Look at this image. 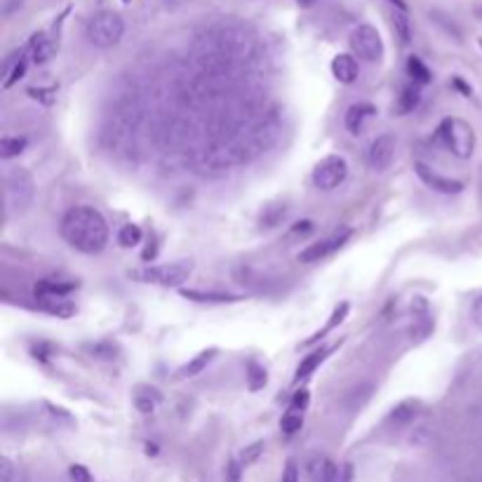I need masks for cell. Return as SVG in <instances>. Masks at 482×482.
Instances as JSON below:
<instances>
[{"instance_id":"6da1fadb","label":"cell","mask_w":482,"mask_h":482,"mask_svg":"<svg viewBox=\"0 0 482 482\" xmlns=\"http://www.w3.org/2000/svg\"><path fill=\"white\" fill-rule=\"evenodd\" d=\"M61 235L82 254H99L108 242V224L94 207H73L61 219Z\"/></svg>"},{"instance_id":"7a4b0ae2","label":"cell","mask_w":482,"mask_h":482,"mask_svg":"<svg viewBox=\"0 0 482 482\" xmlns=\"http://www.w3.org/2000/svg\"><path fill=\"white\" fill-rule=\"evenodd\" d=\"M438 139L447 151H452L456 158L468 160L475 151V132L473 127L461 118H445L438 125Z\"/></svg>"},{"instance_id":"3957f363","label":"cell","mask_w":482,"mask_h":482,"mask_svg":"<svg viewBox=\"0 0 482 482\" xmlns=\"http://www.w3.org/2000/svg\"><path fill=\"white\" fill-rule=\"evenodd\" d=\"M125 34V22L118 12H99L89 19L87 24V41L94 45V48H113V45L120 43V38Z\"/></svg>"},{"instance_id":"277c9868","label":"cell","mask_w":482,"mask_h":482,"mask_svg":"<svg viewBox=\"0 0 482 482\" xmlns=\"http://www.w3.org/2000/svg\"><path fill=\"white\" fill-rule=\"evenodd\" d=\"M193 263L191 261H175V263H163V266H149L132 271L130 275L141 282H151V285H163V287H179L191 278Z\"/></svg>"},{"instance_id":"5b68a950","label":"cell","mask_w":482,"mask_h":482,"mask_svg":"<svg viewBox=\"0 0 482 482\" xmlns=\"http://www.w3.org/2000/svg\"><path fill=\"white\" fill-rule=\"evenodd\" d=\"M36 193V184L34 177L29 175L24 167H12L5 177V198H8V205L19 212L29 210L31 200H34Z\"/></svg>"},{"instance_id":"8992f818","label":"cell","mask_w":482,"mask_h":482,"mask_svg":"<svg viewBox=\"0 0 482 482\" xmlns=\"http://www.w3.org/2000/svg\"><path fill=\"white\" fill-rule=\"evenodd\" d=\"M349 43H351L353 54H358V59L370 61V64L381 61L384 41L374 27H370V24H360L358 29H353Z\"/></svg>"},{"instance_id":"52a82bcc","label":"cell","mask_w":482,"mask_h":482,"mask_svg":"<svg viewBox=\"0 0 482 482\" xmlns=\"http://www.w3.org/2000/svg\"><path fill=\"white\" fill-rule=\"evenodd\" d=\"M346 177H349V163L342 156H327L313 170V184L320 191L339 189L346 182Z\"/></svg>"},{"instance_id":"ba28073f","label":"cell","mask_w":482,"mask_h":482,"mask_svg":"<svg viewBox=\"0 0 482 482\" xmlns=\"http://www.w3.org/2000/svg\"><path fill=\"white\" fill-rule=\"evenodd\" d=\"M349 238H351V228L334 231L330 238H325V240H320V242H313V245H308L306 249H301L299 261L301 263H313V261L325 259V256H330L332 252H337V249L342 247Z\"/></svg>"},{"instance_id":"9c48e42d","label":"cell","mask_w":482,"mask_h":482,"mask_svg":"<svg viewBox=\"0 0 482 482\" xmlns=\"http://www.w3.org/2000/svg\"><path fill=\"white\" fill-rule=\"evenodd\" d=\"M395 156V139L390 134H379L367 149V163L374 170H386Z\"/></svg>"},{"instance_id":"30bf717a","label":"cell","mask_w":482,"mask_h":482,"mask_svg":"<svg viewBox=\"0 0 482 482\" xmlns=\"http://www.w3.org/2000/svg\"><path fill=\"white\" fill-rule=\"evenodd\" d=\"M414 170H416V175H419V179H421L423 184L430 186V189L438 191V193H447V196H452V193H461V191H464V184H461V182H456V179H449V177H442V175H438V172L433 170V167H428V165H423V163H416Z\"/></svg>"},{"instance_id":"8fae6325","label":"cell","mask_w":482,"mask_h":482,"mask_svg":"<svg viewBox=\"0 0 482 482\" xmlns=\"http://www.w3.org/2000/svg\"><path fill=\"white\" fill-rule=\"evenodd\" d=\"M306 473L313 482H337L339 480V468L327 454H313L306 461Z\"/></svg>"},{"instance_id":"7c38bea8","label":"cell","mask_w":482,"mask_h":482,"mask_svg":"<svg viewBox=\"0 0 482 482\" xmlns=\"http://www.w3.org/2000/svg\"><path fill=\"white\" fill-rule=\"evenodd\" d=\"M332 73L342 85H351V82H356L360 75L358 59L353 54H337L332 59Z\"/></svg>"},{"instance_id":"4fadbf2b","label":"cell","mask_w":482,"mask_h":482,"mask_svg":"<svg viewBox=\"0 0 482 482\" xmlns=\"http://www.w3.org/2000/svg\"><path fill=\"white\" fill-rule=\"evenodd\" d=\"M78 287V282L73 280H61V278H43L36 285V297H66L73 289Z\"/></svg>"},{"instance_id":"5bb4252c","label":"cell","mask_w":482,"mask_h":482,"mask_svg":"<svg viewBox=\"0 0 482 482\" xmlns=\"http://www.w3.org/2000/svg\"><path fill=\"white\" fill-rule=\"evenodd\" d=\"M377 113V108L372 104H365V101H360V104H353L349 106V111H346V130L351 134H360L365 127V120L372 118V115Z\"/></svg>"},{"instance_id":"9a60e30c","label":"cell","mask_w":482,"mask_h":482,"mask_svg":"<svg viewBox=\"0 0 482 482\" xmlns=\"http://www.w3.org/2000/svg\"><path fill=\"white\" fill-rule=\"evenodd\" d=\"M38 299V308L50 316L57 318H71L75 313V304L68 301L66 297H36Z\"/></svg>"},{"instance_id":"2e32d148","label":"cell","mask_w":482,"mask_h":482,"mask_svg":"<svg viewBox=\"0 0 482 482\" xmlns=\"http://www.w3.org/2000/svg\"><path fill=\"white\" fill-rule=\"evenodd\" d=\"M217 356V349H207V351H203V353H198L196 358L189 360V363L184 365V367H179L177 370V379H191V377H198L200 372L207 367V365L214 360Z\"/></svg>"},{"instance_id":"e0dca14e","label":"cell","mask_w":482,"mask_h":482,"mask_svg":"<svg viewBox=\"0 0 482 482\" xmlns=\"http://www.w3.org/2000/svg\"><path fill=\"white\" fill-rule=\"evenodd\" d=\"M29 52H31V59H34L36 64H45V61L52 59L54 43L50 41L45 34H36L34 38H31V43H29Z\"/></svg>"},{"instance_id":"ac0fdd59","label":"cell","mask_w":482,"mask_h":482,"mask_svg":"<svg viewBox=\"0 0 482 482\" xmlns=\"http://www.w3.org/2000/svg\"><path fill=\"white\" fill-rule=\"evenodd\" d=\"M160 400H163V395H160V390L153 388V386H139L137 395H134V404H137V409H139L141 414L156 412V407H158Z\"/></svg>"},{"instance_id":"d6986e66","label":"cell","mask_w":482,"mask_h":482,"mask_svg":"<svg viewBox=\"0 0 482 482\" xmlns=\"http://www.w3.org/2000/svg\"><path fill=\"white\" fill-rule=\"evenodd\" d=\"M327 356H330V351H327V349H318V351H313L311 356H306L304 360H301V365L297 367V381H301V379H306V377H311L313 372H316L320 365L325 363Z\"/></svg>"},{"instance_id":"ffe728a7","label":"cell","mask_w":482,"mask_h":482,"mask_svg":"<svg viewBox=\"0 0 482 482\" xmlns=\"http://www.w3.org/2000/svg\"><path fill=\"white\" fill-rule=\"evenodd\" d=\"M27 75V57H22L19 54L17 59H12L5 64V80H3V87L5 89H10L15 82H19Z\"/></svg>"},{"instance_id":"44dd1931","label":"cell","mask_w":482,"mask_h":482,"mask_svg":"<svg viewBox=\"0 0 482 482\" xmlns=\"http://www.w3.org/2000/svg\"><path fill=\"white\" fill-rule=\"evenodd\" d=\"M407 73L412 75V80L416 82V85H426V82L433 80L430 68L419 59V57H409V59H407Z\"/></svg>"},{"instance_id":"7402d4cb","label":"cell","mask_w":482,"mask_h":482,"mask_svg":"<svg viewBox=\"0 0 482 482\" xmlns=\"http://www.w3.org/2000/svg\"><path fill=\"white\" fill-rule=\"evenodd\" d=\"M27 137H3L0 139V158H15L27 149Z\"/></svg>"},{"instance_id":"603a6c76","label":"cell","mask_w":482,"mask_h":482,"mask_svg":"<svg viewBox=\"0 0 482 482\" xmlns=\"http://www.w3.org/2000/svg\"><path fill=\"white\" fill-rule=\"evenodd\" d=\"M393 27H395V34H397V38H400L402 45H407L409 41H412V24H409L407 12L393 8Z\"/></svg>"},{"instance_id":"cb8c5ba5","label":"cell","mask_w":482,"mask_h":482,"mask_svg":"<svg viewBox=\"0 0 482 482\" xmlns=\"http://www.w3.org/2000/svg\"><path fill=\"white\" fill-rule=\"evenodd\" d=\"M421 101V92L416 85H409L404 87L400 92V99H397V108H400V113H412L416 106H419Z\"/></svg>"},{"instance_id":"d4e9b609","label":"cell","mask_w":482,"mask_h":482,"mask_svg":"<svg viewBox=\"0 0 482 482\" xmlns=\"http://www.w3.org/2000/svg\"><path fill=\"white\" fill-rule=\"evenodd\" d=\"M247 386H249V390H259L266 386V370H263L259 363H254V360L247 363Z\"/></svg>"},{"instance_id":"484cf974","label":"cell","mask_w":482,"mask_h":482,"mask_svg":"<svg viewBox=\"0 0 482 482\" xmlns=\"http://www.w3.org/2000/svg\"><path fill=\"white\" fill-rule=\"evenodd\" d=\"M301 426H304V414L297 412V409H289V412L282 414V419H280V428H282V433L294 435V433H297V430H301Z\"/></svg>"},{"instance_id":"4316f807","label":"cell","mask_w":482,"mask_h":482,"mask_svg":"<svg viewBox=\"0 0 482 482\" xmlns=\"http://www.w3.org/2000/svg\"><path fill=\"white\" fill-rule=\"evenodd\" d=\"M186 299H196V301H238L240 297H233V294H219V292H198V289H184Z\"/></svg>"},{"instance_id":"83f0119b","label":"cell","mask_w":482,"mask_h":482,"mask_svg":"<svg viewBox=\"0 0 482 482\" xmlns=\"http://www.w3.org/2000/svg\"><path fill=\"white\" fill-rule=\"evenodd\" d=\"M118 240L123 247H137L141 242V228L137 226V224H127V226L120 228Z\"/></svg>"},{"instance_id":"f1b7e54d","label":"cell","mask_w":482,"mask_h":482,"mask_svg":"<svg viewBox=\"0 0 482 482\" xmlns=\"http://www.w3.org/2000/svg\"><path fill=\"white\" fill-rule=\"evenodd\" d=\"M414 414H416V402L407 400V402L397 404V407L393 409V414H390V421H395V423H404V421L414 419Z\"/></svg>"},{"instance_id":"f546056e","label":"cell","mask_w":482,"mask_h":482,"mask_svg":"<svg viewBox=\"0 0 482 482\" xmlns=\"http://www.w3.org/2000/svg\"><path fill=\"white\" fill-rule=\"evenodd\" d=\"M346 313H349V304H342V306H337V308H334V313H332V320H330V323L325 325V330H323V332H318V334H316V337H313V339H308L306 344H311V342H318V339L323 337V334L332 332L334 327H337V325L342 323V320L346 318Z\"/></svg>"},{"instance_id":"4dcf8cb0","label":"cell","mask_w":482,"mask_h":482,"mask_svg":"<svg viewBox=\"0 0 482 482\" xmlns=\"http://www.w3.org/2000/svg\"><path fill=\"white\" fill-rule=\"evenodd\" d=\"M263 452V442H254V445H249L245 452L240 454V466H249V464H254L256 459L261 456Z\"/></svg>"},{"instance_id":"1f68e13d","label":"cell","mask_w":482,"mask_h":482,"mask_svg":"<svg viewBox=\"0 0 482 482\" xmlns=\"http://www.w3.org/2000/svg\"><path fill=\"white\" fill-rule=\"evenodd\" d=\"M68 475H71V480H73V482H94L92 473H89L82 464H73V466H71L68 468Z\"/></svg>"},{"instance_id":"d6a6232c","label":"cell","mask_w":482,"mask_h":482,"mask_svg":"<svg viewBox=\"0 0 482 482\" xmlns=\"http://www.w3.org/2000/svg\"><path fill=\"white\" fill-rule=\"evenodd\" d=\"M308 402H311V393H308L306 388H301L292 397V409H297V412H304V409L308 407Z\"/></svg>"},{"instance_id":"836d02e7","label":"cell","mask_w":482,"mask_h":482,"mask_svg":"<svg viewBox=\"0 0 482 482\" xmlns=\"http://www.w3.org/2000/svg\"><path fill=\"white\" fill-rule=\"evenodd\" d=\"M12 480H15V466H12L8 456H3L0 459V482H12Z\"/></svg>"},{"instance_id":"e575fe53","label":"cell","mask_w":482,"mask_h":482,"mask_svg":"<svg viewBox=\"0 0 482 482\" xmlns=\"http://www.w3.org/2000/svg\"><path fill=\"white\" fill-rule=\"evenodd\" d=\"M282 482H299V468L294 461H287L282 468Z\"/></svg>"},{"instance_id":"d590c367","label":"cell","mask_w":482,"mask_h":482,"mask_svg":"<svg viewBox=\"0 0 482 482\" xmlns=\"http://www.w3.org/2000/svg\"><path fill=\"white\" fill-rule=\"evenodd\" d=\"M313 228H316V226H313V221H299L297 224V226H294L292 231H289V238H294V235H301V238H306V235H311L313 233Z\"/></svg>"},{"instance_id":"8d00e7d4","label":"cell","mask_w":482,"mask_h":482,"mask_svg":"<svg viewBox=\"0 0 482 482\" xmlns=\"http://www.w3.org/2000/svg\"><path fill=\"white\" fill-rule=\"evenodd\" d=\"M471 318H473V323L480 327L482 330V297H478L473 301V308H471Z\"/></svg>"},{"instance_id":"74e56055","label":"cell","mask_w":482,"mask_h":482,"mask_svg":"<svg viewBox=\"0 0 482 482\" xmlns=\"http://www.w3.org/2000/svg\"><path fill=\"white\" fill-rule=\"evenodd\" d=\"M452 85H454V87H459V89H461V94H466V96H471V94H473V89L468 87L466 82L461 80V78H454V80H452Z\"/></svg>"},{"instance_id":"f35d334b","label":"cell","mask_w":482,"mask_h":482,"mask_svg":"<svg viewBox=\"0 0 482 482\" xmlns=\"http://www.w3.org/2000/svg\"><path fill=\"white\" fill-rule=\"evenodd\" d=\"M390 5H393L395 10H402V12H407V3L404 0H388Z\"/></svg>"},{"instance_id":"ab89813d","label":"cell","mask_w":482,"mask_h":482,"mask_svg":"<svg viewBox=\"0 0 482 482\" xmlns=\"http://www.w3.org/2000/svg\"><path fill=\"white\" fill-rule=\"evenodd\" d=\"M313 3H316V0H299V5H301V8H311Z\"/></svg>"},{"instance_id":"60d3db41","label":"cell","mask_w":482,"mask_h":482,"mask_svg":"<svg viewBox=\"0 0 482 482\" xmlns=\"http://www.w3.org/2000/svg\"><path fill=\"white\" fill-rule=\"evenodd\" d=\"M146 452H149V454H158V447L156 445H146Z\"/></svg>"},{"instance_id":"b9f144b4","label":"cell","mask_w":482,"mask_h":482,"mask_svg":"<svg viewBox=\"0 0 482 482\" xmlns=\"http://www.w3.org/2000/svg\"><path fill=\"white\" fill-rule=\"evenodd\" d=\"M478 17H482V8H480V10H478Z\"/></svg>"},{"instance_id":"7bdbcfd3","label":"cell","mask_w":482,"mask_h":482,"mask_svg":"<svg viewBox=\"0 0 482 482\" xmlns=\"http://www.w3.org/2000/svg\"><path fill=\"white\" fill-rule=\"evenodd\" d=\"M123 3H132V0H123Z\"/></svg>"},{"instance_id":"ee69618b","label":"cell","mask_w":482,"mask_h":482,"mask_svg":"<svg viewBox=\"0 0 482 482\" xmlns=\"http://www.w3.org/2000/svg\"><path fill=\"white\" fill-rule=\"evenodd\" d=\"M480 48H482V41H480Z\"/></svg>"}]
</instances>
